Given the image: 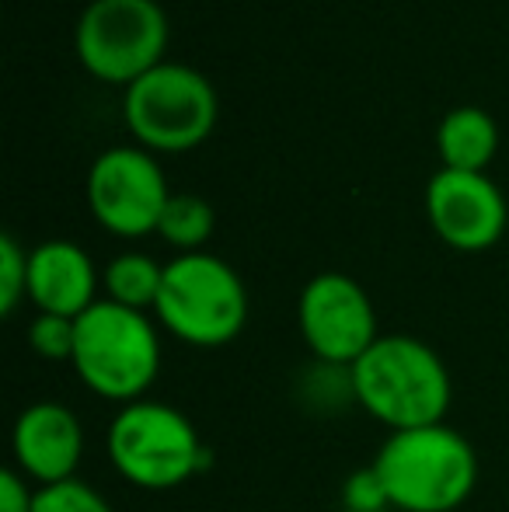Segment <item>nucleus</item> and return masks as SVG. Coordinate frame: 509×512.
I'll return each mask as SVG.
<instances>
[{
  "label": "nucleus",
  "instance_id": "obj_12",
  "mask_svg": "<svg viewBox=\"0 0 509 512\" xmlns=\"http://www.w3.org/2000/svg\"><path fill=\"white\" fill-rule=\"evenodd\" d=\"M98 276L91 255L74 241H42L28 251V300L39 314L81 317L98 304Z\"/></svg>",
  "mask_w": 509,
  "mask_h": 512
},
{
  "label": "nucleus",
  "instance_id": "obj_3",
  "mask_svg": "<svg viewBox=\"0 0 509 512\" xmlns=\"http://www.w3.org/2000/svg\"><path fill=\"white\" fill-rule=\"evenodd\" d=\"M70 366L95 398L133 405L147 398L161 373V331L143 310L98 300L77 317Z\"/></svg>",
  "mask_w": 509,
  "mask_h": 512
},
{
  "label": "nucleus",
  "instance_id": "obj_5",
  "mask_svg": "<svg viewBox=\"0 0 509 512\" xmlns=\"http://www.w3.org/2000/svg\"><path fill=\"white\" fill-rule=\"evenodd\" d=\"M154 317L171 338L192 349H220L248 324V290L241 276L210 251L178 255L164 265Z\"/></svg>",
  "mask_w": 509,
  "mask_h": 512
},
{
  "label": "nucleus",
  "instance_id": "obj_4",
  "mask_svg": "<svg viewBox=\"0 0 509 512\" xmlns=\"http://www.w3.org/2000/svg\"><path fill=\"white\" fill-rule=\"evenodd\" d=\"M105 450L119 478L143 492H171L206 467V453L192 418L164 401H133L116 411L105 432Z\"/></svg>",
  "mask_w": 509,
  "mask_h": 512
},
{
  "label": "nucleus",
  "instance_id": "obj_15",
  "mask_svg": "<svg viewBox=\"0 0 509 512\" xmlns=\"http://www.w3.org/2000/svg\"><path fill=\"white\" fill-rule=\"evenodd\" d=\"M213 223H217V216L206 199L189 196V192H171L157 234L171 248H178V255H192V251H203V244L210 241Z\"/></svg>",
  "mask_w": 509,
  "mask_h": 512
},
{
  "label": "nucleus",
  "instance_id": "obj_17",
  "mask_svg": "<svg viewBox=\"0 0 509 512\" xmlns=\"http://www.w3.org/2000/svg\"><path fill=\"white\" fill-rule=\"evenodd\" d=\"M74 335H77L74 317L39 314L28 324V345L42 359H53V363H70V356H74Z\"/></svg>",
  "mask_w": 509,
  "mask_h": 512
},
{
  "label": "nucleus",
  "instance_id": "obj_13",
  "mask_svg": "<svg viewBox=\"0 0 509 512\" xmlns=\"http://www.w3.org/2000/svg\"><path fill=\"white\" fill-rule=\"evenodd\" d=\"M436 147H440L443 168L450 171H485L496 157L499 129L489 112L475 105H461L440 122L436 129Z\"/></svg>",
  "mask_w": 509,
  "mask_h": 512
},
{
  "label": "nucleus",
  "instance_id": "obj_19",
  "mask_svg": "<svg viewBox=\"0 0 509 512\" xmlns=\"http://www.w3.org/2000/svg\"><path fill=\"white\" fill-rule=\"evenodd\" d=\"M342 506L349 512H384L391 509V499H387V488L381 481V474L370 467H360L346 478L342 485Z\"/></svg>",
  "mask_w": 509,
  "mask_h": 512
},
{
  "label": "nucleus",
  "instance_id": "obj_11",
  "mask_svg": "<svg viewBox=\"0 0 509 512\" xmlns=\"http://www.w3.org/2000/svg\"><path fill=\"white\" fill-rule=\"evenodd\" d=\"M11 453L14 471L25 474L35 488L77 478L84 460L81 418L60 401H35L14 418Z\"/></svg>",
  "mask_w": 509,
  "mask_h": 512
},
{
  "label": "nucleus",
  "instance_id": "obj_8",
  "mask_svg": "<svg viewBox=\"0 0 509 512\" xmlns=\"http://www.w3.org/2000/svg\"><path fill=\"white\" fill-rule=\"evenodd\" d=\"M297 328L314 363L346 370L381 338L367 290L346 272H321L300 290Z\"/></svg>",
  "mask_w": 509,
  "mask_h": 512
},
{
  "label": "nucleus",
  "instance_id": "obj_18",
  "mask_svg": "<svg viewBox=\"0 0 509 512\" xmlns=\"http://www.w3.org/2000/svg\"><path fill=\"white\" fill-rule=\"evenodd\" d=\"M28 297V251L11 234L0 237V314L11 317Z\"/></svg>",
  "mask_w": 509,
  "mask_h": 512
},
{
  "label": "nucleus",
  "instance_id": "obj_9",
  "mask_svg": "<svg viewBox=\"0 0 509 512\" xmlns=\"http://www.w3.org/2000/svg\"><path fill=\"white\" fill-rule=\"evenodd\" d=\"M168 199V178L147 150L112 147L88 171V206L116 237L157 234Z\"/></svg>",
  "mask_w": 509,
  "mask_h": 512
},
{
  "label": "nucleus",
  "instance_id": "obj_16",
  "mask_svg": "<svg viewBox=\"0 0 509 512\" xmlns=\"http://www.w3.org/2000/svg\"><path fill=\"white\" fill-rule=\"evenodd\" d=\"M32 512H116L95 485L81 478L60 481V485L35 488Z\"/></svg>",
  "mask_w": 509,
  "mask_h": 512
},
{
  "label": "nucleus",
  "instance_id": "obj_1",
  "mask_svg": "<svg viewBox=\"0 0 509 512\" xmlns=\"http://www.w3.org/2000/svg\"><path fill=\"white\" fill-rule=\"evenodd\" d=\"M349 373L356 405L387 425V432L443 422L454 401L447 363L415 335H381Z\"/></svg>",
  "mask_w": 509,
  "mask_h": 512
},
{
  "label": "nucleus",
  "instance_id": "obj_6",
  "mask_svg": "<svg viewBox=\"0 0 509 512\" xmlns=\"http://www.w3.org/2000/svg\"><path fill=\"white\" fill-rule=\"evenodd\" d=\"M126 126L150 150H192L213 133L217 95L199 70L185 63H157L126 88Z\"/></svg>",
  "mask_w": 509,
  "mask_h": 512
},
{
  "label": "nucleus",
  "instance_id": "obj_14",
  "mask_svg": "<svg viewBox=\"0 0 509 512\" xmlns=\"http://www.w3.org/2000/svg\"><path fill=\"white\" fill-rule=\"evenodd\" d=\"M161 283H164V265L154 262L150 255H143V251H123L102 272L105 300L129 310H143V314L157 307Z\"/></svg>",
  "mask_w": 509,
  "mask_h": 512
},
{
  "label": "nucleus",
  "instance_id": "obj_20",
  "mask_svg": "<svg viewBox=\"0 0 509 512\" xmlns=\"http://www.w3.org/2000/svg\"><path fill=\"white\" fill-rule=\"evenodd\" d=\"M35 509V488L21 471L7 467L0 471V512H32Z\"/></svg>",
  "mask_w": 509,
  "mask_h": 512
},
{
  "label": "nucleus",
  "instance_id": "obj_10",
  "mask_svg": "<svg viewBox=\"0 0 509 512\" xmlns=\"http://www.w3.org/2000/svg\"><path fill=\"white\" fill-rule=\"evenodd\" d=\"M426 213L436 237L454 251H485L506 234L509 209L485 171H436L426 189Z\"/></svg>",
  "mask_w": 509,
  "mask_h": 512
},
{
  "label": "nucleus",
  "instance_id": "obj_2",
  "mask_svg": "<svg viewBox=\"0 0 509 512\" xmlns=\"http://www.w3.org/2000/svg\"><path fill=\"white\" fill-rule=\"evenodd\" d=\"M391 509L398 512H457L475 495L478 453L447 422L387 432L374 457Z\"/></svg>",
  "mask_w": 509,
  "mask_h": 512
},
{
  "label": "nucleus",
  "instance_id": "obj_7",
  "mask_svg": "<svg viewBox=\"0 0 509 512\" xmlns=\"http://www.w3.org/2000/svg\"><path fill=\"white\" fill-rule=\"evenodd\" d=\"M77 60L105 84H133L161 63L168 18L157 0H91L74 32Z\"/></svg>",
  "mask_w": 509,
  "mask_h": 512
}]
</instances>
